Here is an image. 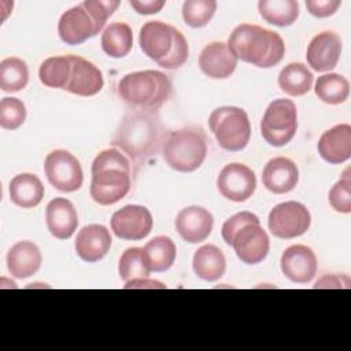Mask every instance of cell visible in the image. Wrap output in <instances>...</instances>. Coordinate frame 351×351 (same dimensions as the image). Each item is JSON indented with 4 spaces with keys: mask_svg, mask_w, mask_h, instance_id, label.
<instances>
[{
    "mask_svg": "<svg viewBox=\"0 0 351 351\" xmlns=\"http://www.w3.org/2000/svg\"><path fill=\"white\" fill-rule=\"evenodd\" d=\"M166 137L158 111L133 110L119 122L111 144L141 166L162 151Z\"/></svg>",
    "mask_w": 351,
    "mask_h": 351,
    "instance_id": "1",
    "label": "cell"
},
{
    "mask_svg": "<svg viewBox=\"0 0 351 351\" xmlns=\"http://www.w3.org/2000/svg\"><path fill=\"white\" fill-rule=\"evenodd\" d=\"M228 47L237 60L262 69L278 64L285 53V44L278 33L252 23L234 27L228 38Z\"/></svg>",
    "mask_w": 351,
    "mask_h": 351,
    "instance_id": "2",
    "label": "cell"
},
{
    "mask_svg": "<svg viewBox=\"0 0 351 351\" xmlns=\"http://www.w3.org/2000/svg\"><path fill=\"white\" fill-rule=\"evenodd\" d=\"M170 78L158 70L134 71L118 82L121 99L136 110H158L171 96Z\"/></svg>",
    "mask_w": 351,
    "mask_h": 351,
    "instance_id": "3",
    "label": "cell"
},
{
    "mask_svg": "<svg viewBox=\"0 0 351 351\" xmlns=\"http://www.w3.org/2000/svg\"><path fill=\"white\" fill-rule=\"evenodd\" d=\"M162 155L165 162L176 171L192 173L197 170L207 156V141L202 128L188 126L167 134Z\"/></svg>",
    "mask_w": 351,
    "mask_h": 351,
    "instance_id": "4",
    "label": "cell"
},
{
    "mask_svg": "<svg viewBox=\"0 0 351 351\" xmlns=\"http://www.w3.org/2000/svg\"><path fill=\"white\" fill-rule=\"evenodd\" d=\"M208 126L219 147L226 151H241L250 143L251 125L247 112L240 107L223 106L215 108L210 114Z\"/></svg>",
    "mask_w": 351,
    "mask_h": 351,
    "instance_id": "5",
    "label": "cell"
},
{
    "mask_svg": "<svg viewBox=\"0 0 351 351\" xmlns=\"http://www.w3.org/2000/svg\"><path fill=\"white\" fill-rule=\"evenodd\" d=\"M298 129V110L289 99L273 100L261 121L262 137L273 147L287 145Z\"/></svg>",
    "mask_w": 351,
    "mask_h": 351,
    "instance_id": "6",
    "label": "cell"
},
{
    "mask_svg": "<svg viewBox=\"0 0 351 351\" xmlns=\"http://www.w3.org/2000/svg\"><path fill=\"white\" fill-rule=\"evenodd\" d=\"M44 171L49 184L60 192H75L84 181L80 160L66 149L49 152L44 160Z\"/></svg>",
    "mask_w": 351,
    "mask_h": 351,
    "instance_id": "7",
    "label": "cell"
},
{
    "mask_svg": "<svg viewBox=\"0 0 351 351\" xmlns=\"http://www.w3.org/2000/svg\"><path fill=\"white\" fill-rule=\"evenodd\" d=\"M311 223L310 211L299 202H284L277 204L269 214L267 226L270 233L278 239H295L304 234Z\"/></svg>",
    "mask_w": 351,
    "mask_h": 351,
    "instance_id": "8",
    "label": "cell"
},
{
    "mask_svg": "<svg viewBox=\"0 0 351 351\" xmlns=\"http://www.w3.org/2000/svg\"><path fill=\"white\" fill-rule=\"evenodd\" d=\"M219 193L232 202H245L256 189L255 173L243 163H229L218 174Z\"/></svg>",
    "mask_w": 351,
    "mask_h": 351,
    "instance_id": "9",
    "label": "cell"
},
{
    "mask_svg": "<svg viewBox=\"0 0 351 351\" xmlns=\"http://www.w3.org/2000/svg\"><path fill=\"white\" fill-rule=\"evenodd\" d=\"M130 173L107 169L92 174L89 193L93 202L100 206H111L123 199L130 191Z\"/></svg>",
    "mask_w": 351,
    "mask_h": 351,
    "instance_id": "10",
    "label": "cell"
},
{
    "mask_svg": "<svg viewBox=\"0 0 351 351\" xmlns=\"http://www.w3.org/2000/svg\"><path fill=\"white\" fill-rule=\"evenodd\" d=\"M152 229L149 210L138 204H128L111 217V230L123 240H143Z\"/></svg>",
    "mask_w": 351,
    "mask_h": 351,
    "instance_id": "11",
    "label": "cell"
},
{
    "mask_svg": "<svg viewBox=\"0 0 351 351\" xmlns=\"http://www.w3.org/2000/svg\"><path fill=\"white\" fill-rule=\"evenodd\" d=\"M232 247L243 263L256 265L267 256L270 240L261 223H248L234 234Z\"/></svg>",
    "mask_w": 351,
    "mask_h": 351,
    "instance_id": "12",
    "label": "cell"
},
{
    "mask_svg": "<svg viewBox=\"0 0 351 351\" xmlns=\"http://www.w3.org/2000/svg\"><path fill=\"white\" fill-rule=\"evenodd\" d=\"M281 271L292 282H310L317 274V258L313 250L303 244L288 247L281 255Z\"/></svg>",
    "mask_w": 351,
    "mask_h": 351,
    "instance_id": "13",
    "label": "cell"
},
{
    "mask_svg": "<svg viewBox=\"0 0 351 351\" xmlns=\"http://www.w3.org/2000/svg\"><path fill=\"white\" fill-rule=\"evenodd\" d=\"M341 55V38L335 32H321L313 37L307 47L306 58L313 70L329 71L339 63Z\"/></svg>",
    "mask_w": 351,
    "mask_h": 351,
    "instance_id": "14",
    "label": "cell"
},
{
    "mask_svg": "<svg viewBox=\"0 0 351 351\" xmlns=\"http://www.w3.org/2000/svg\"><path fill=\"white\" fill-rule=\"evenodd\" d=\"M214 225V218L208 210L200 206H188L178 211L176 217V229L178 234L191 244L204 241Z\"/></svg>",
    "mask_w": 351,
    "mask_h": 351,
    "instance_id": "15",
    "label": "cell"
},
{
    "mask_svg": "<svg viewBox=\"0 0 351 351\" xmlns=\"http://www.w3.org/2000/svg\"><path fill=\"white\" fill-rule=\"evenodd\" d=\"M69 58L71 62V73L64 89L84 97L99 93L104 85L101 71L92 62L81 56L69 55Z\"/></svg>",
    "mask_w": 351,
    "mask_h": 351,
    "instance_id": "16",
    "label": "cell"
},
{
    "mask_svg": "<svg viewBox=\"0 0 351 351\" xmlns=\"http://www.w3.org/2000/svg\"><path fill=\"white\" fill-rule=\"evenodd\" d=\"M58 33L63 43L77 45L96 36V26L88 11L81 5L64 11L58 22Z\"/></svg>",
    "mask_w": 351,
    "mask_h": 351,
    "instance_id": "17",
    "label": "cell"
},
{
    "mask_svg": "<svg viewBox=\"0 0 351 351\" xmlns=\"http://www.w3.org/2000/svg\"><path fill=\"white\" fill-rule=\"evenodd\" d=\"M200 70L210 78L225 80L233 74L237 66V58L228 44L214 41L207 44L199 55Z\"/></svg>",
    "mask_w": 351,
    "mask_h": 351,
    "instance_id": "18",
    "label": "cell"
},
{
    "mask_svg": "<svg viewBox=\"0 0 351 351\" xmlns=\"http://www.w3.org/2000/svg\"><path fill=\"white\" fill-rule=\"evenodd\" d=\"M110 230L99 223H90L84 226L75 239L77 255L89 263L103 259L111 247Z\"/></svg>",
    "mask_w": 351,
    "mask_h": 351,
    "instance_id": "19",
    "label": "cell"
},
{
    "mask_svg": "<svg viewBox=\"0 0 351 351\" xmlns=\"http://www.w3.org/2000/svg\"><path fill=\"white\" fill-rule=\"evenodd\" d=\"M173 27L162 21H148L140 29V48L156 63L165 59L173 47Z\"/></svg>",
    "mask_w": 351,
    "mask_h": 351,
    "instance_id": "20",
    "label": "cell"
},
{
    "mask_svg": "<svg viewBox=\"0 0 351 351\" xmlns=\"http://www.w3.org/2000/svg\"><path fill=\"white\" fill-rule=\"evenodd\" d=\"M299 170L293 160L277 156L270 159L262 171L265 188L276 195L288 193L298 185Z\"/></svg>",
    "mask_w": 351,
    "mask_h": 351,
    "instance_id": "21",
    "label": "cell"
},
{
    "mask_svg": "<svg viewBox=\"0 0 351 351\" xmlns=\"http://www.w3.org/2000/svg\"><path fill=\"white\" fill-rule=\"evenodd\" d=\"M317 148L319 156L330 165L348 160L351 158V126L340 123L328 129L321 134Z\"/></svg>",
    "mask_w": 351,
    "mask_h": 351,
    "instance_id": "22",
    "label": "cell"
},
{
    "mask_svg": "<svg viewBox=\"0 0 351 351\" xmlns=\"http://www.w3.org/2000/svg\"><path fill=\"white\" fill-rule=\"evenodd\" d=\"M45 223L53 237L70 239L78 226V215L73 203L66 197L52 199L45 208Z\"/></svg>",
    "mask_w": 351,
    "mask_h": 351,
    "instance_id": "23",
    "label": "cell"
},
{
    "mask_svg": "<svg viewBox=\"0 0 351 351\" xmlns=\"http://www.w3.org/2000/svg\"><path fill=\"white\" fill-rule=\"evenodd\" d=\"M41 262V252L33 241H18L7 252V269L15 278H27L36 274Z\"/></svg>",
    "mask_w": 351,
    "mask_h": 351,
    "instance_id": "24",
    "label": "cell"
},
{
    "mask_svg": "<svg viewBox=\"0 0 351 351\" xmlns=\"http://www.w3.org/2000/svg\"><path fill=\"white\" fill-rule=\"evenodd\" d=\"M8 193L11 202L18 207L33 208L40 204L45 191L41 180L36 174L22 173L11 180Z\"/></svg>",
    "mask_w": 351,
    "mask_h": 351,
    "instance_id": "25",
    "label": "cell"
},
{
    "mask_svg": "<svg viewBox=\"0 0 351 351\" xmlns=\"http://www.w3.org/2000/svg\"><path fill=\"white\" fill-rule=\"evenodd\" d=\"M192 267L199 278L213 282L225 274L226 259L223 252L217 245L206 244L196 250Z\"/></svg>",
    "mask_w": 351,
    "mask_h": 351,
    "instance_id": "26",
    "label": "cell"
},
{
    "mask_svg": "<svg viewBox=\"0 0 351 351\" xmlns=\"http://www.w3.org/2000/svg\"><path fill=\"white\" fill-rule=\"evenodd\" d=\"M177 256L174 241L167 236H156L151 239L143 248V258L149 271L162 273L169 270Z\"/></svg>",
    "mask_w": 351,
    "mask_h": 351,
    "instance_id": "27",
    "label": "cell"
},
{
    "mask_svg": "<svg viewBox=\"0 0 351 351\" xmlns=\"http://www.w3.org/2000/svg\"><path fill=\"white\" fill-rule=\"evenodd\" d=\"M101 48L111 58L126 56L133 45V32L128 23L112 22L101 34Z\"/></svg>",
    "mask_w": 351,
    "mask_h": 351,
    "instance_id": "28",
    "label": "cell"
},
{
    "mask_svg": "<svg viewBox=\"0 0 351 351\" xmlns=\"http://www.w3.org/2000/svg\"><path fill=\"white\" fill-rule=\"evenodd\" d=\"M313 73L306 64L293 62L287 64L278 74V86L289 96H302L313 86Z\"/></svg>",
    "mask_w": 351,
    "mask_h": 351,
    "instance_id": "29",
    "label": "cell"
},
{
    "mask_svg": "<svg viewBox=\"0 0 351 351\" xmlns=\"http://www.w3.org/2000/svg\"><path fill=\"white\" fill-rule=\"evenodd\" d=\"M258 10L267 23L278 27L292 25L299 16V3L295 0H261Z\"/></svg>",
    "mask_w": 351,
    "mask_h": 351,
    "instance_id": "30",
    "label": "cell"
},
{
    "mask_svg": "<svg viewBox=\"0 0 351 351\" xmlns=\"http://www.w3.org/2000/svg\"><path fill=\"white\" fill-rule=\"evenodd\" d=\"M314 92L324 103L340 104L347 100L350 95V82L346 77L329 73L318 77Z\"/></svg>",
    "mask_w": 351,
    "mask_h": 351,
    "instance_id": "31",
    "label": "cell"
},
{
    "mask_svg": "<svg viewBox=\"0 0 351 351\" xmlns=\"http://www.w3.org/2000/svg\"><path fill=\"white\" fill-rule=\"evenodd\" d=\"M29 82V70L25 60L11 56L0 62V88L3 92H19Z\"/></svg>",
    "mask_w": 351,
    "mask_h": 351,
    "instance_id": "32",
    "label": "cell"
},
{
    "mask_svg": "<svg viewBox=\"0 0 351 351\" xmlns=\"http://www.w3.org/2000/svg\"><path fill=\"white\" fill-rule=\"evenodd\" d=\"M71 73V62L69 56H51L45 59L38 69L40 81L48 88L64 89Z\"/></svg>",
    "mask_w": 351,
    "mask_h": 351,
    "instance_id": "33",
    "label": "cell"
},
{
    "mask_svg": "<svg viewBox=\"0 0 351 351\" xmlns=\"http://www.w3.org/2000/svg\"><path fill=\"white\" fill-rule=\"evenodd\" d=\"M118 271L125 282L136 278H148L151 271L143 258V248L132 247L125 250L119 258Z\"/></svg>",
    "mask_w": 351,
    "mask_h": 351,
    "instance_id": "34",
    "label": "cell"
},
{
    "mask_svg": "<svg viewBox=\"0 0 351 351\" xmlns=\"http://www.w3.org/2000/svg\"><path fill=\"white\" fill-rule=\"evenodd\" d=\"M217 1L214 0H186L182 4V19L191 27H203L214 16Z\"/></svg>",
    "mask_w": 351,
    "mask_h": 351,
    "instance_id": "35",
    "label": "cell"
},
{
    "mask_svg": "<svg viewBox=\"0 0 351 351\" xmlns=\"http://www.w3.org/2000/svg\"><path fill=\"white\" fill-rule=\"evenodd\" d=\"M26 119V107L16 97H3L0 101V126L7 130L18 129Z\"/></svg>",
    "mask_w": 351,
    "mask_h": 351,
    "instance_id": "36",
    "label": "cell"
},
{
    "mask_svg": "<svg viewBox=\"0 0 351 351\" xmlns=\"http://www.w3.org/2000/svg\"><path fill=\"white\" fill-rule=\"evenodd\" d=\"M107 169H118L132 174V166L129 159L119 149H115V148H108L97 154V156L92 162L90 173L96 174Z\"/></svg>",
    "mask_w": 351,
    "mask_h": 351,
    "instance_id": "37",
    "label": "cell"
},
{
    "mask_svg": "<svg viewBox=\"0 0 351 351\" xmlns=\"http://www.w3.org/2000/svg\"><path fill=\"white\" fill-rule=\"evenodd\" d=\"M329 203L337 213H351V180L348 176V169L346 170L344 177L339 180L329 191Z\"/></svg>",
    "mask_w": 351,
    "mask_h": 351,
    "instance_id": "38",
    "label": "cell"
},
{
    "mask_svg": "<svg viewBox=\"0 0 351 351\" xmlns=\"http://www.w3.org/2000/svg\"><path fill=\"white\" fill-rule=\"evenodd\" d=\"M81 5L88 11L92 21L96 26V33L101 32L107 19L114 14V11L118 8L119 1L118 0H86L82 1Z\"/></svg>",
    "mask_w": 351,
    "mask_h": 351,
    "instance_id": "39",
    "label": "cell"
},
{
    "mask_svg": "<svg viewBox=\"0 0 351 351\" xmlns=\"http://www.w3.org/2000/svg\"><path fill=\"white\" fill-rule=\"evenodd\" d=\"M188 59V43L186 38L184 37V34L173 27V47L170 53L158 62V64L163 69L167 70H176L178 67H181Z\"/></svg>",
    "mask_w": 351,
    "mask_h": 351,
    "instance_id": "40",
    "label": "cell"
},
{
    "mask_svg": "<svg viewBox=\"0 0 351 351\" xmlns=\"http://www.w3.org/2000/svg\"><path fill=\"white\" fill-rule=\"evenodd\" d=\"M248 223H261L259 218L251 211H240L226 219L222 225V239L228 245H232V240L234 234Z\"/></svg>",
    "mask_w": 351,
    "mask_h": 351,
    "instance_id": "41",
    "label": "cell"
},
{
    "mask_svg": "<svg viewBox=\"0 0 351 351\" xmlns=\"http://www.w3.org/2000/svg\"><path fill=\"white\" fill-rule=\"evenodd\" d=\"M340 0H307L306 7L308 12L317 18H328L333 15L340 7Z\"/></svg>",
    "mask_w": 351,
    "mask_h": 351,
    "instance_id": "42",
    "label": "cell"
},
{
    "mask_svg": "<svg viewBox=\"0 0 351 351\" xmlns=\"http://www.w3.org/2000/svg\"><path fill=\"white\" fill-rule=\"evenodd\" d=\"M130 7L134 8L136 12L143 14V15H151L159 12L166 1L165 0H130L129 1Z\"/></svg>",
    "mask_w": 351,
    "mask_h": 351,
    "instance_id": "43",
    "label": "cell"
},
{
    "mask_svg": "<svg viewBox=\"0 0 351 351\" xmlns=\"http://www.w3.org/2000/svg\"><path fill=\"white\" fill-rule=\"evenodd\" d=\"M314 288H350V278L346 274L324 276L321 280L315 282Z\"/></svg>",
    "mask_w": 351,
    "mask_h": 351,
    "instance_id": "44",
    "label": "cell"
},
{
    "mask_svg": "<svg viewBox=\"0 0 351 351\" xmlns=\"http://www.w3.org/2000/svg\"><path fill=\"white\" fill-rule=\"evenodd\" d=\"M125 288H166V285L148 278H136L125 282Z\"/></svg>",
    "mask_w": 351,
    "mask_h": 351,
    "instance_id": "45",
    "label": "cell"
}]
</instances>
